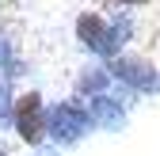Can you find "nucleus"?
<instances>
[{
  "label": "nucleus",
  "mask_w": 160,
  "mask_h": 156,
  "mask_svg": "<svg viewBox=\"0 0 160 156\" xmlns=\"http://www.w3.org/2000/svg\"><path fill=\"white\" fill-rule=\"evenodd\" d=\"M19 129H23V137H38V114H34V99H23V107H19Z\"/></svg>",
  "instance_id": "nucleus-1"
},
{
  "label": "nucleus",
  "mask_w": 160,
  "mask_h": 156,
  "mask_svg": "<svg viewBox=\"0 0 160 156\" xmlns=\"http://www.w3.org/2000/svg\"><path fill=\"white\" fill-rule=\"evenodd\" d=\"M126 4H145V0H126Z\"/></svg>",
  "instance_id": "nucleus-2"
}]
</instances>
